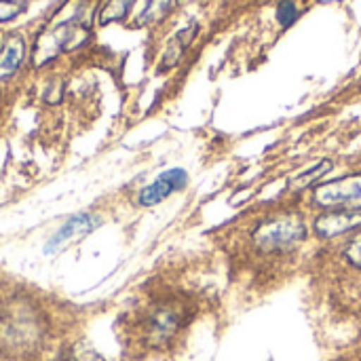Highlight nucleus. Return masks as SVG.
Here are the masks:
<instances>
[{"label": "nucleus", "mask_w": 361, "mask_h": 361, "mask_svg": "<svg viewBox=\"0 0 361 361\" xmlns=\"http://www.w3.org/2000/svg\"><path fill=\"white\" fill-rule=\"evenodd\" d=\"M307 235V224L298 216H279L262 222L252 233V241L262 254H286L300 247Z\"/></svg>", "instance_id": "obj_2"}, {"label": "nucleus", "mask_w": 361, "mask_h": 361, "mask_svg": "<svg viewBox=\"0 0 361 361\" xmlns=\"http://www.w3.org/2000/svg\"><path fill=\"white\" fill-rule=\"evenodd\" d=\"M25 38L19 32H11L0 47V82L8 80L25 59Z\"/></svg>", "instance_id": "obj_7"}, {"label": "nucleus", "mask_w": 361, "mask_h": 361, "mask_svg": "<svg viewBox=\"0 0 361 361\" xmlns=\"http://www.w3.org/2000/svg\"><path fill=\"white\" fill-rule=\"evenodd\" d=\"M199 34V23L192 21L188 23L186 27H182L180 32H176V36L167 42V49L163 53V59H161V70H171L173 66L180 63V59L184 57L186 49L192 44V40L197 38Z\"/></svg>", "instance_id": "obj_8"}, {"label": "nucleus", "mask_w": 361, "mask_h": 361, "mask_svg": "<svg viewBox=\"0 0 361 361\" xmlns=\"http://www.w3.org/2000/svg\"><path fill=\"white\" fill-rule=\"evenodd\" d=\"M188 184V173L180 167H173V169H167L163 171L152 184L144 186L137 195V203L142 207H154L159 203H163L167 197H171L173 192H180L184 190Z\"/></svg>", "instance_id": "obj_5"}, {"label": "nucleus", "mask_w": 361, "mask_h": 361, "mask_svg": "<svg viewBox=\"0 0 361 361\" xmlns=\"http://www.w3.org/2000/svg\"><path fill=\"white\" fill-rule=\"evenodd\" d=\"M343 254H345V258H347V262H349L351 267L361 269V233H357L355 237H351V239L347 241Z\"/></svg>", "instance_id": "obj_15"}, {"label": "nucleus", "mask_w": 361, "mask_h": 361, "mask_svg": "<svg viewBox=\"0 0 361 361\" xmlns=\"http://www.w3.org/2000/svg\"><path fill=\"white\" fill-rule=\"evenodd\" d=\"M195 2H201V0H178L180 6H186V4H195Z\"/></svg>", "instance_id": "obj_16"}, {"label": "nucleus", "mask_w": 361, "mask_h": 361, "mask_svg": "<svg viewBox=\"0 0 361 361\" xmlns=\"http://www.w3.org/2000/svg\"><path fill=\"white\" fill-rule=\"evenodd\" d=\"M180 326L178 313L171 309H159L150 319V334L154 341H167Z\"/></svg>", "instance_id": "obj_12"}, {"label": "nucleus", "mask_w": 361, "mask_h": 361, "mask_svg": "<svg viewBox=\"0 0 361 361\" xmlns=\"http://www.w3.org/2000/svg\"><path fill=\"white\" fill-rule=\"evenodd\" d=\"M63 361H76V360H74V357H66V360H63Z\"/></svg>", "instance_id": "obj_17"}, {"label": "nucleus", "mask_w": 361, "mask_h": 361, "mask_svg": "<svg viewBox=\"0 0 361 361\" xmlns=\"http://www.w3.org/2000/svg\"><path fill=\"white\" fill-rule=\"evenodd\" d=\"M277 23L281 27H290L296 19H298V6L294 0H279L277 2V11H275Z\"/></svg>", "instance_id": "obj_13"}, {"label": "nucleus", "mask_w": 361, "mask_h": 361, "mask_svg": "<svg viewBox=\"0 0 361 361\" xmlns=\"http://www.w3.org/2000/svg\"><path fill=\"white\" fill-rule=\"evenodd\" d=\"M135 2H137V0H106V2L102 4V8L97 11V15H95L97 25L106 27V25H110V23H121V21H125V19L129 17V13H131V8H133Z\"/></svg>", "instance_id": "obj_10"}, {"label": "nucleus", "mask_w": 361, "mask_h": 361, "mask_svg": "<svg viewBox=\"0 0 361 361\" xmlns=\"http://www.w3.org/2000/svg\"><path fill=\"white\" fill-rule=\"evenodd\" d=\"M89 0H68L36 34L30 61L36 70H40L55 61L61 53L80 49L89 42Z\"/></svg>", "instance_id": "obj_1"}, {"label": "nucleus", "mask_w": 361, "mask_h": 361, "mask_svg": "<svg viewBox=\"0 0 361 361\" xmlns=\"http://www.w3.org/2000/svg\"><path fill=\"white\" fill-rule=\"evenodd\" d=\"M178 4V0H146L144 8L140 11V15L135 17L133 25L135 27H148L154 23H161Z\"/></svg>", "instance_id": "obj_9"}, {"label": "nucleus", "mask_w": 361, "mask_h": 361, "mask_svg": "<svg viewBox=\"0 0 361 361\" xmlns=\"http://www.w3.org/2000/svg\"><path fill=\"white\" fill-rule=\"evenodd\" d=\"M361 228V212H345V209H332L322 212L313 220V235L317 239L330 241L336 237H345L349 233H355Z\"/></svg>", "instance_id": "obj_4"}, {"label": "nucleus", "mask_w": 361, "mask_h": 361, "mask_svg": "<svg viewBox=\"0 0 361 361\" xmlns=\"http://www.w3.org/2000/svg\"><path fill=\"white\" fill-rule=\"evenodd\" d=\"M311 199L313 205L324 212H361V173H351L317 184L311 192Z\"/></svg>", "instance_id": "obj_3"}, {"label": "nucleus", "mask_w": 361, "mask_h": 361, "mask_svg": "<svg viewBox=\"0 0 361 361\" xmlns=\"http://www.w3.org/2000/svg\"><path fill=\"white\" fill-rule=\"evenodd\" d=\"M27 2L25 0H0V23L17 19L21 13H25Z\"/></svg>", "instance_id": "obj_14"}, {"label": "nucleus", "mask_w": 361, "mask_h": 361, "mask_svg": "<svg viewBox=\"0 0 361 361\" xmlns=\"http://www.w3.org/2000/svg\"><path fill=\"white\" fill-rule=\"evenodd\" d=\"M332 169V161L330 159H322L319 163H315L313 167H307V169H302L298 176H294L292 180H290V190H305V188H311V186H315L328 171Z\"/></svg>", "instance_id": "obj_11"}, {"label": "nucleus", "mask_w": 361, "mask_h": 361, "mask_svg": "<svg viewBox=\"0 0 361 361\" xmlns=\"http://www.w3.org/2000/svg\"><path fill=\"white\" fill-rule=\"evenodd\" d=\"M102 224V218L95 216V214H78V216H72L44 245V252L47 254H57L59 250H63L66 245L91 235L97 226Z\"/></svg>", "instance_id": "obj_6"}]
</instances>
